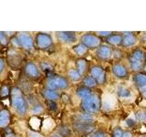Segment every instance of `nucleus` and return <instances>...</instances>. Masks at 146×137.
<instances>
[{"label": "nucleus", "mask_w": 146, "mask_h": 137, "mask_svg": "<svg viewBox=\"0 0 146 137\" xmlns=\"http://www.w3.org/2000/svg\"><path fill=\"white\" fill-rule=\"evenodd\" d=\"M81 109L86 113L94 114L100 112L102 107V100L100 96L96 93H92L86 99H83L80 103Z\"/></svg>", "instance_id": "obj_1"}, {"label": "nucleus", "mask_w": 146, "mask_h": 137, "mask_svg": "<svg viewBox=\"0 0 146 137\" xmlns=\"http://www.w3.org/2000/svg\"><path fill=\"white\" fill-rule=\"evenodd\" d=\"M11 102L19 114H25L27 110V104L23 97L21 90L18 88H14L11 91Z\"/></svg>", "instance_id": "obj_2"}, {"label": "nucleus", "mask_w": 146, "mask_h": 137, "mask_svg": "<svg viewBox=\"0 0 146 137\" xmlns=\"http://www.w3.org/2000/svg\"><path fill=\"white\" fill-rule=\"evenodd\" d=\"M81 43L88 49H98L102 46V39L92 33H86L81 37Z\"/></svg>", "instance_id": "obj_3"}, {"label": "nucleus", "mask_w": 146, "mask_h": 137, "mask_svg": "<svg viewBox=\"0 0 146 137\" xmlns=\"http://www.w3.org/2000/svg\"><path fill=\"white\" fill-rule=\"evenodd\" d=\"M68 87V81L66 78L60 76H53L48 80V89L51 90H64Z\"/></svg>", "instance_id": "obj_4"}, {"label": "nucleus", "mask_w": 146, "mask_h": 137, "mask_svg": "<svg viewBox=\"0 0 146 137\" xmlns=\"http://www.w3.org/2000/svg\"><path fill=\"white\" fill-rule=\"evenodd\" d=\"M113 49L108 45H102L96 50V56L102 61H109L112 56Z\"/></svg>", "instance_id": "obj_5"}, {"label": "nucleus", "mask_w": 146, "mask_h": 137, "mask_svg": "<svg viewBox=\"0 0 146 137\" xmlns=\"http://www.w3.org/2000/svg\"><path fill=\"white\" fill-rule=\"evenodd\" d=\"M36 42L39 49H48L52 45V39L48 34L38 33L36 37Z\"/></svg>", "instance_id": "obj_6"}, {"label": "nucleus", "mask_w": 146, "mask_h": 137, "mask_svg": "<svg viewBox=\"0 0 146 137\" xmlns=\"http://www.w3.org/2000/svg\"><path fill=\"white\" fill-rule=\"evenodd\" d=\"M94 122L92 114L90 113H79L73 117V123L78 124H91Z\"/></svg>", "instance_id": "obj_7"}, {"label": "nucleus", "mask_w": 146, "mask_h": 137, "mask_svg": "<svg viewBox=\"0 0 146 137\" xmlns=\"http://www.w3.org/2000/svg\"><path fill=\"white\" fill-rule=\"evenodd\" d=\"M112 72L119 79H124V78H127L128 75H129L127 68L120 62H116L113 64Z\"/></svg>", "instance_id": "obj_8"}, {"label": "nucleus", "mask_w": 146, "mask_h": 137, "mask_svg": "<svg viewBox=\"0 0 146 137\" xmlns=\"http://www.w3.org/2000/svg\"><path fill=\"white\" fill-rule=\"evenodd\" d=\"M17 42L18 45L21 46L24 49H30L33 48V39L27 33H20L17 37Z\"/></svg>", "instance_id": "obj_9"}, {"label": "nucleus", "mask_w": 146, "mask_h": 137, "mask_svg": "<svg viewBox=\"0 0 146 137\" xmlns=\"http://www.w3.org/2000/svg\"><path fill=\"white\" fill-rule=\"evenodd\" d=\"M58 38L59 40H61L64 43H74L77 41V36L75 32H70V31H61L58 32Z\"/></svg>", "instance_id": "obj_10"}, {"label": "nucleus", "mask_w": 146, "mask_h": 137, "mask_svg": "<svg viewBox=\"0 0 146 137\" xmlns=\"http://www.w3.org/2000/svg\"><path fill=\"white\" fill-rule=\"evenodd\" d=\"M73 127L74 130L77 131L78 132H80L81 134H91L94 131V124H78V123H73Z\"/></svg>", "instance_id": "obj_11"}, {"label": "nucleus", "mask_w": 146, "mask_h": 137, "mask_svg": "<svg viewBox=\"0 0 146 137\" xmlns=\"http://www.w3.org/2000/svg\"><path fill=\"white\" fill-rule=\"evenodd\" d=\"M25 71L27 73V75L32 78V79H38L40 77V71L38 70V68L32 62L27 64L25 67Z\"/></svg>", "instance_id": "obj_12"}, {"label": "nucleus", "mask_w": 146, "mask_h": 137, "mask_svg": "<svg viewBox=\"0 0 146 137\" xmlns=\"http://www.w3.org/2000/svg\"><path fill=\"white\" fill-rule=\"evenodd\" d=\"M122 46L124 48H131L137 43V38L136 36L133 35V32H131L130 34L127 35H122Z\"/></svg>", "instance_id": "obj_13"}, {"label": "nucleus", "mask_w": 146, "mask_h": 137, "mask_svg": "<svg viewBox=\"0 0 146 137\" xmlns=\"http://www.w3.org/2000/svg\"><path fill=\"white\" fill-rule=\"evenodd\" d=\"M133 81L139 89L144 88V87H146V74L141 72L135 73L133 76Z\"/></svg>", "instance_id": "obj_14"}, {"label": "nucleus", "mask_w": 146, "mask_h": 137, "mask_svg": "<svg viewBox=\"0 0 146 137\" xmlns=\"http://www.w3.org/2000/svg\"><path fill=\"white\" fill-rule=\"evenodd\" d=\"M10 122V114L7 110L0 111V128L7 127Z\"/></svg>", "instance_id": "obj_15"}, {"label": "nucleus", "mask_w": 146, "mask_h": 137, "mask_svg": "<svg viewBox=\"0 0 146 137\" xmlns=\"http://www.w3.org/2000/svg\"><path fill=\"white\" fill-rule=\"evenodd\" d=\"M76 67H77L76 70L79 71L80 74L81 76H83L85 73L88 71V61L84 59H78L76 62Z\"/></svg>", "instance_id": "obj_16"}, {"label": "nucleus", "mask_w": 146, "mask_h": 137, "mask_svg": "<svg viewBox=\"0 0 146 137\" xmlns=\"http://www.w3.org/2000/svg\"><path fill=\"white\" fill-rule=\"evenodd\" d=\"M122 39L123 37L122 35H120V34H112L111 35L110 37H108V38L106 39L107 42L111 45V46H115V47H117V46H120L122 44Z\"/></svg>", "instance_id": "obj_17"}, {"label": "nucleus", "mask_w": 146, "mask_h": 137, "mask_svg": "<svg viewBox=\"0 0 146 137\" xmlns=\"http://www.w3.org/2000/svg\"><path fill=\"white\" fill-rule=\"evenodd\" d=\"M129 63H130V67L131 68L133 71L136 72H139L140 70H143V67H144V63L137 61V59L131 58V56L129 57Z\"/></svg>", "instance_id": "obj_18"}, {"label": "nucleus", "mask_w": 146, "mask_h": 137, "mask_svg": "<svg viewBox=\"0 0 146 137\" xmlns=\"http://www.w3.org/2000/svg\"><path fill=\"white\" fill-rule=\"evenodd\" d=\"M43 95H44V97L47 99V100H53V102H55V100L59 99V93L51 89L43 90Z\"/></svg>", "instance_id": "obj_19"}, {"label": "nucleus", "mask_w": 146, "mask_h": 137, "mask_svg": "<svg viewBox=\"0 0 146 137\" xmlns=\"http://www.w3.org/2000/svg\"><path fill=\"white\" fill-rule=\"evenodd\" d=\"M90 76L92 77V78H94V79L97 80L105 71H104V70L100 66L96 65V66H92V67L90 68Z\"/></svg>", "instance_id": "obj_20"}, {"label": "nucleus", "mask_w": 146, "mask_h": 137, "mask_svg": "<svg viewBox=\"0 0 146 137\" xmlns=\"http://www.w3.org/2000/svg\"><path fill=\"white\" fill-rule=\"evenodd\" d=\"M91 90L90 88H87L85 86H81L80 88L77 89V95L79 96V97L83 100V99H86L87 97H89L90 95H91Z\"/></svg>", "instance_id": "obj_21"}, {"label": "nucleus", "mask_w": 146, "mask_h": 137, "mask_svg": "<svg viewBox=\"0 0 146 137\" xmlns=\"http://www.w3.org/2000/svg\"><path fill=\"white\" fill-rule=\"evenodd\" d=\"M117 94L120 98L122 99H127L130 98L131 96V93L129 89H127L124 86H119L117 88Z\"/></svg>", "instance_id": "obj_22"}, {"label": "nucleus", "mask_w": 146, "mask_h": 137, "mask_svg": "<svg viewBox=\"0 0 146 137\" xmlns=\"http://www.w3.org/2000/svg\"><path fill=\"white\" fill-rule=\"evenodd\" d=\"M131 57L135 59H137V61H139L143 62L144 61V58H145V53L143 52V49H134L133 51L131 52Z\"/></svg>", "instance_id": "obj_23"}, {"label": "nucleus", "mask_w": 146, "mask_h": 137, "mask_svg": "<svg viewBox=\"0 0 146 137\" xmlns=\"http://www.w3.org/2000/svg\"><path fill=\"white\" fill-rule=\"evenodd\" d=\"M88 48L86 47V46H84L82 43H80L76 45L74 48H73V50H74V52L78 55V56L80 57H82L84 56V55L88 52Z\"/></svg>", "instance_id": "obj_24"}, {"label": "nucleus", "mask_w": 146, "mask_h": 137, "mask_svg": "<svg viewBox=\"0 0 146 137\" xmlns=\"http://www.w3.org/2000/svg\"><path fill=\"white\" fill-rule=\"evenodd\" d=\"M82 82H83V86L87 87V88H93V87H95L96 85H97V80H96L94 78H92L91 76H87L85 77L83 80H82Z\"/></svg>", "instance_id": "obj_25"}, {"label": "nucleus", "mask_w": 146, "mask_h": 137, "mask_svg": "<svg viewBox=\"0 0 146 137\" xmlns=\"http://www.w3.org/2000/svg\"><path fill=\"white\" fill-rule=\"evenodd\" d=\"M58 134L62 137H68L71 134V131L67 125H61L58 128Z\"/></svg>", "instance_id": "obj_26"}, {"label": "nucleus", "mask_w": 146, "mask_h": 137, "mask_svg": "<svg viewBox=\"0 0 146 137\" xmlns=\"http://www.w3.org/2000/svg\"><path fill=\"white\" fill-rule=\"evenodd\" d=\"M68 77H70L73 81H79L82 78V76L80 74L79 71L77 70H70L68 71Z\"/></svg>", "instance_id": "obj_27"}, {"label": "nucleus", "mask_w": 146, "mask_h": 137, "mask_svg": "<svg viewBox=\"0 0 146 137\" xmlns=\"http://www.w3.org/2000/svg\"><path fill=\"white\" fill-rule=\"evenodd\" d=\"M135 119L140 122H146V112L143 110H139L135 113Z\"/></svg>", "instance_id": "obj_28"}, {"label": "nucleus", "mask_w": 146, "mask_h": 137, "mask_svg": "<svg viewBox=\"0 0 146 137\" xmlns=\"http://www.w3.org/2000/svg\"><path fill=\"white\" fill-rule=\"evenodd\" d=\"M29 123H30V126L32 127V129H34V130L38 129L39 126H40V125H38V124H40V122L36 117H32L30 119Z\"/></svg>", "instance_id": "obj_29"}, {"label": "nucleus", "mask_w": 146, "mask_h": 137, "mask_svg": "<svg viewBox=\"0 0 146 137\" xmlns=\"http://www.w3.org/2000/svg\"><path fill=\"white\" fill-rule=\"evenodd\" d=\"M9 93H10V90H9L8 86L4 85L1 87V90H0V95H1L2 98L7 97V95H9Z\"/></svg>", "instance_id": "obj_30"}, {"label": "nucleus", "mask_w": 146, "mask_h": 137, "mask_svg": "<svg viewBox=\"0 0 146 137\" xmlns=\"http://www.w3.org/2000/svg\"><path fill=\"white\" fill-rule=\"evenodd\" d=\"M90 137H108V134L103 131H95L90 135Z\"/></svg>", "instance_id": "obj_31"}, {"label": "nucleus", "mask_w": 146, "mask_h": 137, "mask_svg": "<svg viewBox=\"0 0 146 137\" xmlns=\"http://www.w3.org/2000/svg\"><path fill=\"white\" fill-rule=\"evenodd\" d=\"M123 132H123L121 128L117 127V128H115V129L113 130L111 137H122L123 136Z\"/></svg>", "instance_id": "obj_32"}, {"label": "nucleus", "mask_w": 146, "mask_h": 137, "mask_svg": "<svg viewBox=\"0 0 146 137\" xmlns=\"http://www.w3.org/2000/svg\"><path fill=\"white\" fill-rule=\"evenodd\" d=\"M47 104H48V107L50 111H56L58 108L56 102H53V100H47Z\"/></svg>", "instance_id": "obj_33"}, {"label": "nucleus", "mask_w": 146, "mask_h": 137, "mask_svg": "<svg viewBox=\"0 0 146 137\" xmlns=\"http://www.w3.org/2000/svg\"><path fill=\"white\" fill-rule=\"evenodd\" d=\"M112 56L115 58V59H121L122 58V52H121V50L119 49H113Z\"/></svg>", "instance_id": "obj_34"}, {"label": "nucleus", "mask_w": 146, "mask_h": 137, "mask_svg": "<svg viewBox=\"0 0 146 137\" xmlns=\"http://www.w3.org/2000/svg\"><path fill=\"white\" fill-rule=\"evenodd\" d=\"M3 136L4 137H15V134H14V132L11 129L7 128V129L5 130L4 134H3Z\"/></svg>", "instance_id": "obj_35"}, {"label": "nucleus", "mask_w": 146, "mask_h": 137, "mask_svg": "<svg viewBox=\"0 0 146 137\" xmlns=\"http://www.w3.org/2000/svg\"><path fill=\"white\" fill-rule=\"evenodd\" d=\"M32 112L34 113H40L43 112V107L40 104H36L33 107V109H32Z\"/></svg>", "instance_id": "obj_36"}, {"label": "nucleus", "mask_w": 146, "mask_h": 137, "mask_svg": "<svg viewBox=\"0 0 146 137\" xmlns=\"http://www.w3.org/2000/svg\"><path fill=\"white\" fill-rule=\"evenodd\" d=\"M112 33H113V32H111V31H99V32H97L98 36L104 37V38H106V39L111 35H112Z\"/></svg>", "instance_id": "obj_37"}, {"label": "nucleus", "mask_w": 146, "mask_h": 137, "mask_svg": "<svg viewBox=\"0 0 146 137\" xmlns=\"http://www.w3.org/2000/svg\"><path fill=\"white\" fill-rule=\"evenodd\" d=\"M126 124L129 127H134L136 125V121L133 120V119L129 118V119H127V120H126Z\"/></svg>", "instance_id": "obj_38"}, {"label": "nucleus", "mask_w": 146, "mask_h": 137, "mask_svg": "<svg viewBox=\"0 0 146 137\" xmlns=\"http://www.w3.org/2000/svg\"><path fill=\"white\" fill-rule=\"evenodd\" d=\"M0 43L3 44V45H6L7 43V38L5 34L3 32H0Z\"/></svg>", "instance_id": "obj_39"}, {"label": "nucleus", "mask_w": 146, "mask_h": 137, "mask_svg": "<svg viewBox=\"0 0 146 137\" xmlns=\"http://www.w3.org/2000/svg\"><path fill=\"white\" fill-rule=\"evenodd\" d=\"M4 67H5V61L2 58H0V72L4 70Z\"/></svg>", "instance_id": "obj_40"}, {"label": "nucleus", "mask_w": 146, "mask_h": 137, "mask_svg": "<svg viewBox=\"0 0 146 137\" xmlns=\"http://www.w3.org/2000/svg\"><path fill=\"white\" fill-rule=\"evenodd\" d=\"M140 90V92L141 94L143 96V97L146 98V87H144V88H141V89H139Z\"/></svg>", "instance_id": "obj_41"}, {"label": "nucleus", "mask_w": 146, "mask_h": 137, "mask_svg": "<svg viewBox=\"0 0 146 137\" xmlns=\"http://www.w3.org/2000/svg\"><path fill=\"white\" fill-rule=\"evenodd\" d=\"M30 137H41L38 134H36V132H32Z\"/></svg>", "instance_id": "obj_42"}, {"label": "nucleus", "mask_w": 146, "mask_h": 137, "mask_svg": "<svg viewBox=\"0 0 146 137\" xmlns=\"http://www.w3.org/2000/svg\"><path fill=\"white\" fill-rule=\"evenodd\" d=\"M50 137H62L61 135H59V134H52Z\"/></svg>", "instance_id": "obj_43"}, {"label": "nucleus", "mask_w": 146, "mask_h": 137, "mask_svg": "<svg viewBox=\"0 0 146 137\" xmlns=\"http://www.w3.org/2000/svg\"><path fill=\"white\" fill-rule=\"evenodd\" d=\"M144 61H146V52H145V58H144Z\"/></svg>", "instance_id": "obj_44"}, {"label": "nucleus", "mask_w": 146, "mask_h": 137, "mask_svg": "<svg viewBox=\"0 0 146 137\" xmlns=\"http://www.w3.org/2000/svg\"><path fill=\"white\" fill-rule=\"evenodd\" d=\"M144 137H146V136H144Z\"/></svg>", "instance_id": "obj_45"}]
</instances>
